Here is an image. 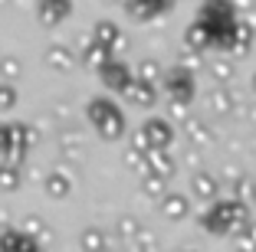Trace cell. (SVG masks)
Listing matches in <instances>:
<instances>
[{
	"instance_id": "cell-1",
	"label": "cell",
	"mask_w": 256,
	"mask_h": 252,
	"mask_svg": "<svg viewBox=\"0 0 256 252\" xmlns=\"http://www.w3.org/2000/svg\"><path fill=\"white\" fill-rule=\"evenodd\" d=\"M86 118L106 141H115L125 134V111L112 102V95H92L86 102Z\"/></svg>"
},
{
	"instance_id": "cell-2",
	"label": "cell",
	"mask_w": 256,
	"mask_h": 252,
	"mask_svg": "<svg viewBox=\"0 0 256 252\" xmlns=\"http://www.w3.org/2000/svg\"><path fill=\"white\" fill-rule=\"evenodd\" d=\"M197 20L210 30L214 46H217V49H226V46H230V33H234L240 13H236V7L226 3V0H210V3H204V7L197 10Z\"/></svg>"
},
{
	"instance_id": "cell-3",
	"label": "cell",
	"mask_w": 256,
	"mask_h": 252,
	"mask_svg": "<svg viewBox=\"0 0 256 252\" xmlns=\"http://www.w3.org/2000/svg\"><path fill=\"white\" fill-rule=\"evenodd\" d=\"M164 92H168V102H184L190 105L194 102V92H197V82H194V72L184 69L181 62L171 66L164 72Z\"/></svg>"
},
{
	"instance_id": "cell-4",
	"label": "cell",
	"mask_w": 256,
	"mask_h": 252,
	"mask_svg": "<svg viewBox=\"0 0 256 252\" xmlns=\"http://www.w3.org/2000/svg\"><path fill=\"white\" fill-rule=\"evenodd\" d=\"M89 36H92V43H98L102 49H108L112 56H115V52H122V49H125V43H128L125 33H122V26L115 20H96V26H92Z\"/></svg>"
},
{
	"instance_id": "cell-5",
	"label": "cell",
	"mask_w": 256,
	"mask_h": 252,
	"mask_svg": "<svg viewBox=\"0 0 256 252\" xmlns=\"http://www.w3.org/2000/svg\"><path fill=\"white\" fill-rule=\"evenodd\" d=\"M138 131L144 134V141H148L151 151H168L174 141V125L168 118H148Z\"/></svg>"
},
{
	"instance_id": "cell-6",
	"label": "cell",
	"mask_w": 256,
	"mask_h": 252,
	"mask_svg": "<svg viewBox=\"0 0 256 252\" xmlns=\"http://www.w3.org/2000/svg\"><path fill=\"white\" fill-rule=\"evenodd\" d=\"M190 193H194L197 200H204V203H217V197H220V177L217 174H210V171H194V177H190Z\"/></svg>"
},
{
	"instance_id": "cell-7",
	"label": "cell",
	"mask_w": 256,
	"mask_h": 252,
	"mask_svg": "<svg viewBox=\"0 0 256 252\" xmlns=\"http://www.w3.org/2000/svg\"><path fill=\"white\" fill-rule=\"evenodd\" d=\"M98 79H102V85H106L108 92H125L128 89V82L135 79V72L125 66L122 59H112L102 72H98Z\"/></svg>"
},
{
	"instance_id": "cell-8",
	"label": "cell",
	"mask_w": 256,
	"mask_h": 252,
	"mask_svg": "<svg viewBox=\"0 0 256 252\" xmlns=\"http://www.w3.org/2000/svg\"><path fill=\"white\" fill-rule=\"evenodd\" d=\"M43 56H46V66L56 69V72H72L76 62H79L76 49H72V46H66V43H50Z\"/></svg>"
},
{
	"instance_id": "cell-9",
	"label": "cell",
	"mask_w": 256,
	"mask_h": 252,
	"mask_svg": "<svg viewBox=\"0 0 256 252\" xmlns=\"http://www.w3.org/2000/svg\"><path fill=\"white\" fill-rule=\"evenodd\" d=\"M171 10V3L168 0H128L125 3V13L132 16V20H138V23H148V20H154V16H161V13H168Z\"/></svg>"
},
{
	"instance_id": "cell-10",
	"label": "cell",
	"mask_w": 256,
	"mask_h": 252,
	"mask_svg": "<svg viewBox=\"0 0 256 252\" xmlns=\"http://www.w3.org/2000/svg\"><path fill=\"white\" fill-rule=\"evenodd\" d=\"M69 13H72V3L69 0H40L36 3V16H40L43 26H60Z\"/></svg>"
},
{
	"instance_id": "cell-11",
	"label": "cell",
	"mask_w": 256,
	"mask_h": 252,
	"mask_svg": "<svg viewBox=\"0 0 256 252\" xmlns=\"http://www.w3.org/2000/svg\"><path fill=\"white\" fill-rule=\"evenodd\" d=\"M122 95H125L128 105H138V108H151V105L158 102V89H154V85H148V82H142L138 75L128 82V89L122 92Z\"/></svg>"
},
{
	"instance_id": "cell-12",
	"label": "cell",
	"mask_w": 256,
	"mask_h": 252,
	"mask_svg": "<svg viewBox=\"0 0 256 252\" xmlns=\"http://www.w3.org/2000/svg\"><path fill=\"white\" fill-rule=\"evenodd\" d=\"M253 36H256V26L250 20H236L234 33H230V46H226V52H234V56H246L250 46H253Z\"/></svg>"
},
{
	"instance_id": "cell-13",
	"label": "cell",
	"mask_w": 256,
	"mask_h": 252,
	"mask_svg": "<svg viewBox=\"0 0 256 252\" xmlns=\"http://www.w3.org/2000/svg\"><path fill=\"white\" fill-rule=\"evenodd\" d=\"M184 134H188V144H190V148H210V144L217 141L214 128L207 125L204 118H190L188 125H184Z\"/></svg>"
},
{
	"instance_id": "cell-14",
	"label": "cell",
	"mask_w": 256,
	"mask_h": 252,
	"mask_svg": "<svg viewBox=\"0 0 256 252\" xmlns=\"http://www.w3.org/2000/svg\"><path fill=\"white\" fill-rule=\"evenodd\" d=\"M207 105H210L214 115H234L236 111V95L230 85H217V89L207 92Z\"/></svg>"
},
{
	"instance_id": "cell-15",
	"label": "cell",
	"mask_w": 256,
	"mask_h": 252,
	"mask_svg": "<svg viewBox=\"0 0 256 252\" xmlns=\"http://www.w3.org/2000/svg\"><path fill=\"white\" fill-rule=\"evenodd\" d=\"M174 171H178V161L171 157V151H148V174H154L161 180H171Z\"/></svg>"
},
{
	"instance_id": "cell-16",
	"label": "cell",
	"mask_w": 256,
	"mask_h": 252,
	"mask_svg": "<svg viewBox=\"0 0 256 252\" xmlns=\"http://www.w3.org/2000/svg\"><path fill=\"white\" fill-rule=\"evenodd\" d=\"M158 207H161V216H164V220H171V223L188 220V213H190V200L184 197V193H168Z\"/></svg>"
},
{
	"instance_id": "cell-17",
	"label": "cell",
	"mask_w": 256,
	"mask_h": 252,
	"mask_svg": "<svg viewBox=\"0 0 256 252\" xmlns=\"http://www.w3.org/2000/svg\"><path fill=\"white\" fill-rule=\"evenodd\" d=\"M79 56H82V62H86V66H92L96 72H102V69L115 59L108 49H102L98 43H92V36H82V52H79Z\"/></svg>"
},
{
	"instance_id": "cell-18",
	"label": "cell",
	"mask_w": 256,
	"mask_h": 252,
	"mask_svg": "<svg viewBox=\"0 0 256 252\" xmlns=\"http://www.w3.org/2000/svg\"><path fill=\"white\" fill-rule=\"evenodd\" d=\"M43 187H46V197H53V200H66L69 190H72V177H69L66 171H60V167H53V171L46 174Z\"/></svg>"
},
{
	"instance_id": "cell-19",
	"label": "cell",
	"mask_w": 256,
	"mask_h": 252,
	"mask_svg": "<svg viewBox=\"0 0 256 252\" xmlns=\"http://www.w3.org/2000/svg\"><path fill=\"white\" fill-rule=\"evenodd\" d=\"M184 43H188V49H194V52L214 49V36H210V30H207L200 20H194L188 30H184Z\"/></svg>"
},
{
	"instance_id": "cell-20",
	"label": "cell",
	"mask_w": 256,
	"mask_h": 252,
	"mask_svg": "<svg viewBox=\"0 0 256 252\" xmlns=\"http://www.w3.org/2000/svg\"><path fill=\"white\" fill-rule=\"evenodd\" d=\"M79 246H82V252H108L112 236H108L106 230H98V226H89V230H82V236H79Z\"/></svg>"
},
{
	"instance_id": "cell-21",
	"label": "cell",
	"mask_w": 256,
	"mask_h": 252,
	"mask_svg": "<svg viewBox=\"0 0 256 252\" xmlns=\"http://www.w3.org/2000/svg\"><path fill=\"white\" fill-rule=\"evenodd\" d=\"M56 141H60V151L66 157H76L79 151H82V131H76V128H62Z\"/></svg>"
},
{
	"instance_id": "cell-22",
	"label": "cell",
	"mask_w": 256,
	"mask_h": 252,
	"mask_svg": "<svg viewBox=\"0 0 256 252\" xmlns=\"http://www.w3.org/2000/svg\"><path fill=\"white\" fill-rule=\"evenodd\" d=\"M115 236H122V239H138L142 236V223H138V216L122 213L118 220H115Z\"/></svg>"
},
{
	"instance_id": "cell-23",
	"label": "cell",
	"mask_w": 256,
	"mask_h": 252,
	"mask_svg": "<svg viewBox=\"0 0 256 252\" xmlns=\"http://www.w3.org/2000/svg\"><path fill=\"white\" fill-rule=\"evenodd\" d=\"M23 75V62L16 59L14 52H7V56H0V82H10L14 85L16 79Z\"/></svg>"
},
{
	"instance_id": "cell-24",
	"label": "cell",
	"mask_w": 256,
	"mask_h": 252,
	"mask_svg": "<svg viewBox=\"0 0 256 252\" xmlns=\"http://www.w3.org/2000/svg\"><path fill=\"white\" fill-rule=\"evenodd\" d=\"M142 193L161 203L171 190H168V180H161V177H154V174H148V177H142Z\"/></svg>"
},
{
	"instance_id": "cell-25",
	"label": "cell",
	"mask_w": 256,
	"mask_h": 252,
	"mask_svg": "<svg viewBox=\"0 0 256 252\" xmlns=\"http://www.w3.org/2000/svg\"><path fill=\"white\" fill-rule=\"evenodd\" d=\"M138 79L142 82H148V85H154V82H164V69H161V62L158 59H142L138 62Z\"/></svg>"
},
{
	"instance_id": "cell-26",
	"label": "cell",
	"mask_w": 256,
	"mask_h": 252,
	"mask_svg": "<svg viewBox=\"0 0 256 252\" xmlns=\"http://www.w3.org/2000/svg\"><path fill=\"white\" fill-rule=\"evenodd\" d=\"M234 200L253 207V200H256V180L253 177H246V174H243L240 180H234Z\"/></svg>"
},
{
	"instance_id": "cell-27",
	"label": "cell",
	"mask_w": 256,
	"mask_h": 252,
	"mask_svg": "<svg viewBox=\"0 0 256 252\" xmlns=\"http://www.w3.org/2000/svg\"><path fill=\"white\" fill-rule=\"evenodd\" d=\"M20 187V167L16 164H7V161H0V190H16Z\"/></svg>"
},
{
	"instance_id": "cell-28",
	"label": "cell",
	"mask_w": 256,
	"mask_h": 252,
	"mask_svg": "<svg viewBox=\"0 0 256 252\" xmlns=\"http://www.w3.org/2000/svg\"><path fill=\"white\" fill-rule=\"evenodd\" d=\"M210 75L220 82V85H226V82L234 79V62L226 59V56H217V59H210Z\"/></svg>"
},
{
	"instance_id": "cell-29",
	"label": "cell",
	"mask_w": 256,
	"mask_h": 252,
	"mask_svg": "<svg viewBox=\"0 0 256 252\" xmlns=\"http://www.w3.org/2000/svg\"><path fill=\"white\" fill-rule=\"evenodd\" d=\"M23 233H26V236H33L36 239V243H43L46 236H50V226H46L43 220H40V216H26V220H23V226H20Z\"/></svg>"
},
{
	"instance_id": "cell-30",
	"label": "cell",
	"mask_w": 256,
	"mask_h": 252,
	"mask_svg": "<svg viewBox=\"0 0 256 252\" xmlns=\"http://www.w3.org/2000/svg\"><path fill=\"white\" fill-rule=\"evenodd\" d=\"M122 157H125V167H128V171H142V177L148 174V154H142V151H135V148H128Z\"/></svg>"
},
{
	"instance_id": "cell-31",
	"label": "cell",
	"mask_w": 256,
	"mask_h": 252,
	"mask_svg": "<svg viewBox=\"0 0 256 252\" xmlns=\"http://www.w3.org/2000/svg\"><path fill=\"white\" fill-rule=\"evenodd\" d=\"M16 102H20V92H16V85H10V82H0V111L16 108Z\"/></svg>"
},
{
	"instance_id": "cell-32",
	"label": "cell",
	"mask_w": 256,
	"mask_h": 252,
	"mask_svg": "<svg viewBox=\"0 0 256 252\" xmlns=\"http://www.w3.org/2000/svg\"><path fill=\"white\" fill-rule=\"evenodd\" d=\"M168 121H181V125H188L190 121V105H184V102H168Z\"/></svg>"
},
{
	"instance_id": "cell-33",
	"label": "cell",
	"mask_w": 256,
	"mask_h": 252,
	"mask_svg": "<svg viewBox=\"0 0 256 252\" xmlns=\"http://www.w3.org/2000/svg\"><path fill=\"white\" fill-rule=\"evenodd\" d=\"M236 246H240V252H256V223L236 236Z\"/></svg>"
},
{
	"instance_id": "cell-34",
	"label": "cell",
	"mask_w": 256,
	"mask_h": 252,
	"mask_svg": "<svg viewBox=\"0 0 256 252\" xmlns=\"http://www.w3.org/2000/svg\"><path fill=\"white\" fill-rule=\"evenodd\" d=\"M14 148V121H0V157H7V151Z\"/></svg>"
},
{
	"instance_id": "cell-35",
	"label": "cell",
	"mask_w": 256,
	"mask_h": 252,
	"mask_svg": "<svg viewBox=\"0 0 256 252\" xmlns=\"http://www.w3.org/2000/svg\"><path fill=\"white\" fill-rule=\"evenodd\" d=\"M181 66H184V69H190V72H194V69L200 66V52L188 49V52H184V56H181Z\"/></svg>"
},
{
	"instance_id": "cell-36",
	"label": "cell",
	"mask_w": 256,
	"mask_h": 252,
	"mask_svg": "<svg viewBox=\"0 0 256 252\" xmlns=\"http://www.w3.org/2000/svg\"><path fill=\"white\" fill-rule=\"evenodd\" d=\"M243 118H246L250 125H256V105H243Z\"/></svg>"
},
{
	"instance_id": "cell-37",
	"label": "cell",
	"mask_w": 256,
	"mask_h": 252,
	"mask_svg": "<svg viewBox=\"0 0 256 252\" xmlns=\"http://www.w3.org/2000/svg\"><path fill=\"white\" fill-rule=\"evenodd\" d=\"M253 92H256V72H253Z\"/></svg>"
},
{
	"instance_id": "cell-38",
	"label": "cell",
	"mask_w": 256,
	"mask_h": 252,
	"mask_svg": "<svg viewBox=\"0 0 256 252\" xmlns=\"http://www.w3.org/2000/svg\"><path fill=\"white\" fill-rule=\"evenodd\" d=\"M253 207H256V200H253Z\"/></svg>"
}]
</instances>
